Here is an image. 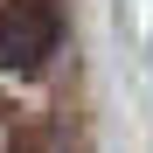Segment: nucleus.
Wrapping results in <instances>:
<instances>
[{
    "label": "nucleus",
    "mask_w": 153,
    "mask_h": 153,
    "mask_svg": "<svg viewBox=\"0 0 153 153\" xmlns=\"http://www.w3.org/2000/svg\"><path fill=\"white\" fill-rule=\"evenodd\" d=\"M63 42V14L56 0H7L0 7V63L7 70H42Z\"/></svg>",
    "instance_id": "obj_1"
}]
</instances>
